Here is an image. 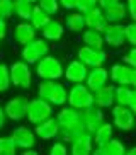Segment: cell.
Masks as SVG:
<instances>
[{"label": "cell", "instance_id": "obj_1", "mask_svg": "<svg viewBox=\"0 0 136 155\" xmlns=\"http://www.w3.org/2000/svg\"><path fill=\"white\" fill-rule=\"evenodd\" d=\"M54 118L58 119V124H60V135L58 137L61 138L65 143H70V141L75 140L82 131H85V124H83V119H82V111L72 107L70 104L61 106Z\"/></svg>", "mask_w": 136, "mask_h": 155}, {"label": "cell", "instance_id": "obj_2", "mask_svg": "<svg viewBox=\"0 0 136 155\" xmlns=\"http://www.w3.org/2000/svg\"><path fill=\"white\" fill-rule=\"evenodd\" d=\"M37 96L48 101L53 107H61L66 104L68 89L60 80H41L37 85Z\"/></svg>", "mask_w": 136, "mask_h": 155}, {"label": "cell", "instance_id": "obj_3", "mask_svg": "<svg viewBox=\"0 0 136 155\" xmlns=\"http://www.w3.org/2000/svg\"><path fill=\"white\" fill-rule=\"evenodd\" d=\"M63 63L56 56H51L50 53L36 63V75L41 80H60L63 78Z\"/></svg>", "mask_w": 136, "mask_h": 155}, {"label": "cell", "instance_id": "obj_4", "mask_svg": "<svg viewBox=\"0 0 136 155\" xmlns=\"http://www.w3.org/2000/svg\"><path fill=\"white\" fill-rule=\"evenodd\" d=\"M50 53V45L44 38H34L32 41L26 43L21 48V60H24L27 65H36L43 56Z\"/></svg>", "mask_w": 136, "mask_h": 155}, {"label": "cell", "instance_id": "obj_5", "mask_svg": "<svg viewBox=\"0 0 136 155\" xmlns=\"http://www.w3.org/2000/svg\"><path fill=\"white\" fill-rule=\"evenodd\" d=\"M66 104H70L72 107L82 111L94 104V92L85 85V82L80 84H72V87L68 89V99Z\"/></svg>", "mask_w": 136, "mask_h": 155}, {"label": "cell", "instance_id": "obj_6", "mask_svg": "<svg viewBox=\"0 0 136 155\" xmlns=\"http://www.w3.org/2000/svg\"><path fill=\"white\" fill-rule=\"evenodd\" d=\"M53 106L44 101L43 97H34V99L27 101V113H26V119L27 123L31 124H37L41 121L48 119L50 116H53Z\"/></svg>", "mask_w": 136, "mask_h": 155}, {"label": "cell", "instance_id": "obj_7", "mask_svg": "<svg viewBox=\"0 0 136 155\" xmlns=\"http://www.w3.org/2000/svg\"><path fill=\"white\" fill-rule=\"evenodd\" d=\"M10 72V84L17 89L27 91L32 84V70L31 65H27L24 60H17L12 65H9Z\"/></svg>", "mask_w": 136, "mask_h": 155}, {"label": "cell", "instance_id": "obj_8", "mask_svg": "<svg viewBox=\"0 0 136 155\" xmlns=\"http://www.w3.org/2000/svg\"><path fill=\"white\" fill-rule=\"evenodd\" d=\"M111 116H112V126L121 130V131H124V133L131 131L136 124V116L129 109V106L114 104L111 107Z\"/></svg>", "mask_w": 136, "mask_h": 155}, {"label": "cell", "instance_id": "obj_9", "mask_svg": "<svg viewBox=\"0 0 136 155\" xmlns=\"http://www.w3.org/2000/svg\"><path fill=\"white\" fill-rule=\"evenodd\" d=\"M77 58L80 60L82 63H85L89 68L92 67H100L107 61L109 55L107 51H104V48H94V46H80L77 51Z\"/></svg>", "mask_w": 136, "mask_h": 155}, {"label": "cell", "instance_id": "obj_10", "mask_svg": "<svg viewBox=\"0 0 136 155\" xmlns=\"http://www.w3.org/2000/svg\"><path fill=\"white\" fill-rule=\"evenodd\" d=\"M27 101H29V99H27L26 96H14V97H10V99L4 104L7 119H10V121H14V123L26 119Z\"/></svg>", "mask_w": 136, "mask_h": 155}, {"label": "cell", "instance_id": "obj_11", "mask_svg": "<svg viewBox=\"0 0 136 155\" xmlns=\"http://www.w3.org/2000/svg\"><path fill=\"white\" fill-rule=\"evenodd\" d=\"M104 36V43L112 48H121L122 45H126V32H124V26L119 22H109L105 29L102 31Z\"/></svg>", "mask_w": 136, "mask_h": 155}, {"label": "cell", "instance_id": "obj_12", "mask_svg": "<svg viewBox=\"0 0 136 155\" xmlns=\"http://www.w3.org/2000/svg\"><path fill=\"white\" fill-rule=\"evenodd\" d=\"M10 137L14 138V141H15V145H17L19 150L36 147V138H37L36 133H34V130H31V128L26 126V124H19V126H15Z\"/></svg>", "mask_w": 136, "mask_h": 155}, {"label": "cell", "instance_id": "obj_13", "mask_svg": "<svg viewBox=\"0 0 136 155\" xmlns=\"http://www.w3.org/2000/svg\"><path fill=\"white\" fill-rule=\"evenodd\" d=\"M89 73V67L85 63H82L78 58L68 61V65L63 70V78L70 84H80L85 82V77Z\"/></svg>", "mask_w": 136, "mask_h": 155}, {"label": "cell", "instance_id": "obj_14", "mask_svg": "<svg viewBox=\"0 0 136 155\" xmlns=\"http://www.w3.org/2000/svg\"><path fill=\"white\" fill-rule=\"evenodd\" d=\"M82 119H83V124H85V130L87 131L94 133L100 124L105 121V116H104V109H100L99 106H89L85 109H82Z\"/></svg>", "mask_w": 136, "mask_h": 155}, {"label": "cell", "instance_id": "obj_15", "mask_svg": "<svg viewBox=\"0 0 136 155\" xmlns=\"http://www.w3.org/2000/svg\"><path fill=\"white\" fill-rule=\"evenodd\" d=\"M70 153L72 155H90L92 150H94V138H92L90 131H82L75 140H72L70 143Z\"/></svg>", "mask_w": 136, "mask_h": 155}, {"label": "cell", "instance_id": "obj_16", "mask_svg": "<svg viewBox=\"0 0 136 155\" xmlns=\"http://www.w3.org/2000/svg\"><path fill=\"white\" fill-rule=\"evenodd\" d=\"M34 133L36 137L41 138V140H54L58 138L60 135V124H58V119L54 116H50L48 119L41 121V123L34 124Z\"/></svg>", "mask_w": 136, "mask_h": 155}, {"label": "cell", "instance_id": "obj_17", "mask_svg": "<svg viewBox=\"0 0 136 155\" xmlns=\"http://www.w3.org/2000/svg\"><path fill=\"white\" fill-rule=\"evenodd\" d=\"M105 84H109V70L105 68L104 65L89 68V73H87V77H85V85L92 92L100 89V87H104Z\"/></svg>", "mask_w": 136, "mask_h": 155}, {"label": "cell", "instance_id": "obj_18", "mask_svg": "<svg viewBox=\"0 0 136 155\" xmlns=\"http://www.w3.org/2000/svg\"><path fill=\"white\" fill-rule=\"evenodd\" d=\"M133 68L126 63H114L109 70V80L114 85H131Z\"/></svg>", "mask_w": 136, "mask_h": 155}, {"label": "cell", "instance_id": "obj_19", "mask_svg": "<svg viewBox=\"0 0 136 155\" xmlns=\"http://www.w3.org/2000/svg\"><path fill=\"white\" fill-rule=\"evenodd\" d=\"M128 147L126 143L119 138H109L107 141L100 143V145H95L92 153L95 155H126Z\"/></svg>", "mask_w": 136, "mask_h": 155}, {"label": "cell", "instance_id": "obj_20", "mask_svg": "<svg viewBox=\"0 0 136 155\" xmlns=\"http://www.w3.org/2000/svg\"><path fill=\"white\" fill-rule=\"evenodd\" d=\"M36 29H34V26H32L29 21H21V22H17L15 26H14V31H12V38L14 41L17 43V45L24 46L26 43L32 41L34 38H36Z\"/></svg>", "mask_w": 136, "mask_h": 155}, {"label": "cell", "instance_id": "obj_21", "mask_svg": "<svg viewBox=\"0 0 136 155\" xmlns=\"http://www.w3.org/2000/svg\"><path fill=\"white\" fill-rule=\"evenodd\" d=\"M65 24L58 19H50V22L46 24L44 28L41 29V38H44L48 43H58L63 39V34H65Z\"/></svg>", "mask_w": 136, "mask_h": 155}, {"label": "cell", "instance_id": "obj_22", "mask_svg": "<svg viewBox=\"0 0 136 155\" xmlns=\"http://www.w3.org/2000/svg\"><path fill=\"white\" fill-rule=\"evenodd\" d=\"M83 17H85V26L90 29H95V31H104L105 26H107V19H105L104 15V10L100 9L99 5H95V7H92L89 12H85L83 14Z\"/></svg>", "mask_w": 136, "mask_h": 155}, {"label": "cell", "instance_id": "obj_23", "mask_svg": "<svg viewBox=\"0 0 136 155\" xmlns=\"http://www.w3.org/2000/svg\"><path fill=\"white\" fill-rule=\"evenodd\" d=\"M94 104L99 106L100 109H109L112 107L114 102V85L105 84L104 87H100L97 91H94Z\"/></svg>", "mask_w": 136, "mask_h": 155}, {"label": "cell", "instance_id": "obj_24", "mask_svg": "<svg viewBox=\"0 0 136 155\" xmlns=\"http://www.w3.org/2000/svg\"><path fill=\"white\" fill-rule=\"evenodd\" d=\"M104 10V15L107 19V22H122L124 19L128 17V9H126V4L119 0L118 4L111 5L107 9H102Z\"/></svg>", "mask_w": 136, "mask_h": 155}, {"label": "cell", "instance_id": "obj_25", "mask_svg": "<svg viewBox=\"0 0 136 155\" xmlns=\"http://www.w3.org/2000/svg\"><path fill=\"white\" fill-rule=\"evenodd\" d=\"M65 29H68L70 32H82L83 29L87 28L85 26V17H83V14L82 12H70V14H66V17H65Z\"/></svg>", "mask_w": 136, "mask_h": 155}, {"label": "cell", "instance_id": "obj_26", "mask_svg": "<svg viewBox=\"0 0 136 155\" xmlns=\"http://www.w3.org/2000/svg\"><path fill=\"white\" fill-rule=\"evenodd\" d=\"M82 41L87 46H94V48H104V36L100 31H95V29L85 28L82 31Z\"/></svg>", "mask_w": 136, "mask_h": 155}, {"label": "cell", "instance_id": "obj_27", "mask_svg": "<svg viewBox=\"0 0 136 155\" xmlns=\"http://www.w3.org/2000/svg\"><path fill=\"white\" fill-rule=\"evenodd\" d=\"M50 19H51V15L48 14V12H44V10L41 9L37 4H34L32 12H31V17H29V22L34 26V29H36V31H41L46 24L50 22Z\"/></svg>", "mask_w": 136, "mask_h": 155}, {"label": "cell", "instance_id": "obj_28", "mask_svg": "<svg viewBox=\"0 0 136 155\" xmlns=\"http://www.w3.org/2000/svg\"><path fill=\"white\" fill-rule=\"evenodd\" d=\"M133 92L134 89L131 85H114V102L119 106H129Z\"/></svg>", "mask_w": 136, "mask_h": 155}, {"label": "cell", "instance_id": "obj_29", "mask_svg": "<svg viewBox=\"0 0 136 155\" xmlns=\"http://www.w3.org/2000/svg\"><path fill=\"white\" fill-rule=\"evenodd\" d=\"M112 137H114V126H112V123H107V121H104L92 133V138H94L95 145H100V143L107 141L109 138H112Z\"/></svg>", "mask_w": 136, "mask_h": 155}, {"label": "cell", "instance_id": "obj_30", "mask_svg": "<svg viewBox=\"0 0 136 155\" xmlns=\"http://www.w3.org/2000/svg\"><path fill=\"white\" fill-rule=\"evenodd\" d=\"M34 4H29L26 0H14V15H17L21 21H29Z\"/></svg>", "mask_w": 136, "mask_h": 155}, {"label": "cell", "instance_id": "obj_31", "mask_svg": "<svg viewBox=\"0 0 136 155\" xmlns=\"http://www.w3.org/2000/svg\"><path fill=\"white\" fill-rule=\"evenodd\" d=\"M17 150L19 148L10 135L9 137H0V155H15Z\"/></svg>", "mask_w": 136, "mask_h": 155}, {"label": "cell", "instance_id": "obj_32", "mask_svg": "<svg viewBox=\"0 0 136 155\" xmlns=\"http://www.w3.org/2000/svg\"><path fill=\"white\" fill-rule=\"evenodd\" d=\"M37 5H39L44 12H48L51 17H54V15L61 10V7H60V0H37Z\"/></svg>", "mask_w": 136, "mask_h": 155}, {"label": "cell", "instance_id": "obj_33", "mask_svg": "<svg viewBox=\"0 0 136 155\" xmlns=\"http://www.w3.org/2000/svg\"><path fill=\"white\" fill-rule=\"evenodd\" d=\"M10 72H9V65L0 63V94L7 92L10 89Z\"/></svg>", "mask_w": 136, "mask_h": 155}, {"label": "cell", "instance_id": "obj_34", "mask_svg": "<svg viewBox=\"0 0 136 155\" xmlns=\"http://www.w3.org/2000/svg\"><path fill=\"white\" fill-rule=\"evenodd\" d=\"M14 15V0H0V19H10Z\"/></svg>", "mask_w": 136, "mask_h": 155}, {"label": "cell", "instance_id": "obj_35", "mask_svg": "<svg viewBox=\"0 0 136 155\" xmlns=\"http://www.w3.org/2000/svg\"><path fill=\"white\" fill-rule=\"evenodd\" d=\"M66 153H68V143L54 138L53 145L50 147V155H66Z\"/></svg>", "mask_w": 136, "mask_h": 155}, {"label": "cell", "instance_id": "obj_36", "mask_svg": "<svg viewBox=\"0 0 136 155\" xmlns=\"http://www.w3.org/2000/svg\"><path fill=\"white\" fill-rule=\"evenodd\" d=\"M124 32H126V43H129L131 46H136V21H131L129 24H126Z\"/></svg>", "mask_w": 136, "mask_h": 155}, {"label": "cell", "instance_id": "obj_37", "mask_svg": "<svg viewBox=\"0 0 136 155\" xmlns=\"http://www.w3.org/2000/svg\"><path fill=\"white\" fill-rule=\"evenodd\" d=\"M122 63L129 65L131 68H136V46H131L122 56Z\"/></svg>", "mask_w": 136, "mask_h": 155}, {"label": "cell", "instance_id": "obj_38", "mask_svg": "<svg viewBox=\"0 0 136 155\" xmlns=\"http://www.w3.org/2000/svg\"><path fill=\"white\" fill-rule=\"evenodd\" d=\"M95 5H97V0H78L77 10L82 12V14H85V12H89V10H90L92 7H95Z\"/></svg>", "mask_w": 136, "mask_h": 155}, {"label": "cell", "instance_id": "obj_39", "mask_svg": "<svg viewBox=\"0 0 136 155\" xmlns=\"http://www.w3.org/2000/svg\"><path fill=\"white\" fill-rule=\"evenodd\" d=\"M78 0H60V7L65 10H77Z\"/></svg>", "mask_w": 136, "mask_h": 155}, {"label": "cell", "instance_id": "obj_40", "mask_svg": "<svg viewBox=\"0 0 136 155\" xmlns=\"http://www.w3.org/2000/svg\"><path fill=\"white\" fill-rule=\"evenodd\" d=\"M126 9L131 21H136V0H126Z\"/></svg>", "mask_w": 136, "mask_h": 155}, {"label": "cell", "instance_id": "obj_41", "mask_svg": "<svg viewBox=\"0 0 136 155\" xmlns=\"http://www.w3.org/2000/svg\"><path fill=\"white\" fill-rule=\"evenodd\" d=\"M7 34H9V24H7L5 19H0V41L5 39Z\"/></svg>", "mask_w": 136, "mask_h": 155}, {"label": "cell", "instance_id": "obj_42", "mask_svg": "<svg viewBox=\"0 0 136 155\" xmlns=\"http://www.w3.org/2000/svg\"><path fill=\"white\" fill-rule=\"evenodd\" d=\"M7 114H5V109H4V106H0V131L5 128V124H7Z\"/></svg>", "mask_w": 136, "mask_h": 155}, {"label": "cell", "instance_id": "obj_43", "mask_svg": "<svg viewBox=\"0 0 136 155\" xmlns=\"http://www.w3.org/2000/svg\"><path fill=\"white\" fill-rule=\"evenodd\" d=\"M118 2H119V0H97V5H99L100 9H107V7L118 4Z\"/></svg>", "mask_w": 136, "mask_h": 155}, {"label": "cell", "instance_id": "obj_44", "mask_svg": "<svg viewBox=\"0 0 136 155\" xmlns=\"http://www.w3.org/2000/svg\"><path fill=\"white\" fill-rule=\"evenodd\" d=\"M129 109L134 113V116H136V89H134V92H133V97H131V102H129Z\"/></svg>", "mask_w": 136, "mask_h": 155}, {"label": "cell", "instance_id": "obj_45", "mask_svg": "<svg viewBox=\"0 0 136 155\" xmlns=\"http://www.w3.org/2000/svg\"><path fill=\"white\" fill-rule=\"evenodd\" d=\"M22 155H37V150H34V147L32 148H24Z\"/></svg>", "mask_w": 136, "mask_h": 155}, {"label": "cell", "instance_id": "obj_46", "mask_svg": "<svg viewBox=\"0 0 136 155\" xmlns=\"http://www.w3.org/2000/svg\"><path fill=\"white\" fill-rule=\"evenodd\" d=\"M131 87L136 89V68H133V77H131Z\"/></svg>", "mask_w": 136, "mask_h": 155}, {"label": "cell", "instance_id": "obj_47", "mask_svg": "<svg viewBox=\"0 0 136 155\" xmlns=\"http://www.w3.org/2000/svg\"><path fill=\"white\" fill-rule=\"evenodd\" d=\"M126 153H128V155H136V145H134V147H131V148H128Z\"/></svg>", "mask_w": 136, "mask_h": 155}, {"label": "cell", "instance_id": "obj_48", "mask_svg": "<svg viewBox=\"0 0 136 155\" xmlns=\"http://www.w3.org/2000/svg\"><path fill=\"white\" fill-rule=\"evenodd\" d=\"M26 2H29V4H37V0H26Z\"/></svg>", "mask_w": 136, "mask_h": 155}]
</instances>
